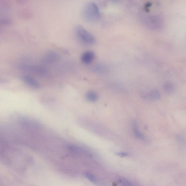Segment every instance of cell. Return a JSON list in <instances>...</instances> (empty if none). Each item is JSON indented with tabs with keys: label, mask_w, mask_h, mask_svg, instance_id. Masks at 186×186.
<instances>
[{
	"label": "cell",
	"mask_w": 186,
	"mask_h": 186,
	"mask_svg": "<svg viewBox=\"0 0 186 186\" xmlns=\"http://www.w3.org/2000/svg\"><path fill=\"white\" fill-rule=\"evenodd\" d=\"M74 34L80 43L84 45L91 46L96 43V39L94 35L84 28L81 26L77 25L74 29Z\"/></svg>",
	"instance_id": "obj_1"
},
{
	"label": "cell",
	"mask_w": 186,
	"mask_h": 186,
	"mask_svg": "<svg viewBox=\"0 0 186 186\" xmlns=\"http://www.w3.org/2000/svg\"><path fill=\"white\" fill-rule=\"evenodd\" d=\"M81 14L83 19L89 22L97 21L100 18L99 9L94 2L87 4L84 7Z\"/></svg>",
	"instance_id": "obj_2"
},
{
	"label": "cell",
	"mask_w": 186,
	"mask_h": 186,
	"mask_svg": "<svg viewBox=\"0 0 186 186\" xmlns=\"http://www.w3.org/2000/svg\"><path fill=\"white\" fill-rule=\"evenodd\" d=\"M20 68L24 70L32 72L37 75L45 76L47 75L48 71L45 68L38 65L33 64H22Z\"/></svg>",
	"instance_id": "obj_3"
},
{
	"label": "cell",
	"mask_w": 186,
	"mask_h": 186,
	"mask_svg": "<svg viewBox=\"0 0 186 186\" xmlns=\"http://www.w3.org/2000/svg\"><path fill=\"white\" fill-rule=\"evenodd\" d=\"M21 79L22 81L29 87L35 89L40 88V85L37 80L31 76L24 75L22 76Z\"/></svg>",
	"instance_id": "obj_4"
},
{
	"label": "cell",
	"mask_w": 186,
	"mask_h": 186,
	"mask_svg": "<svg viewBox=\"0 0 186 186\" xmlns=\"http://www.w3.org/2000/svg\"><path fill=\"white\" fill-rule=\"evenodd\" d=\"M59 55L57 52L54 51H49L44 55L43 57V60L48 64H53L59 60Z\"/></svg>",
	"instance_id": "obj_5"
},
{
	"label": "cell",
	"mask_w": 186,
	"mask_h": 186,
	"mask_svg": "<svg viewBox=\"0 0 186 186\" xmlns=\"http://www.w3.org/2000/svg\"><path fill=\"white\" fill-rule=\"evenodd\" d=\"M91 69L95 73L101 75H105L108 74L109 71V67L107 65L103 63L95 64L91 68Z\"/></svg>",
	"instance_id": "obj_6"
},
{
	"label": "cell",
	"mask_w": 186,
	"mask_h": 186,
	"mask_svg": "<svg viewBox=\"0 0 186 186\" xmlns=\"http://www.w3.org/2000/svg\"><path fill=\"white\" fill-rule=\"evenodd\" d=\"M95 55L92 51H87L84 52L81 56V60L84 64H90L94 60Z\"/></svg>",
	"instance_id": "obj_7"
},
{
	"label": "cell",
	"mask_w": 186,
	"mask_h": 186,
	"mask_svg": "<svg viewBox=\"0 0 186 186\" xmlns=\"http://www.w3.org/2000/svg\"><path fill=\"white\" fill-rule=\"evenodd\" d=\"M69 149L71 151L75 152V153L81 154V155L87 156V157H91L92 156L90 152L79 146H69Z\"/></svg>",
	"instance_id": "obj_8"
},
{
	"label": "cell",
	"mask_w": 186,
	"mask_h": 186,
	"mask_svg": "<svg viewBox=\"0 0 186 186\" xmlns=\"http://www.w3.org/2000/svg\"><path fill=\"white\" fill-rule=\"evenodd\" d=\"M133 133L137 139L144 141V142H148L149 141L148 139L139 131V128H138V126H137L135 122H133Z\"/></svg>",
	"instance_id": "obj_9"
},
{
	"label": "cell",
	"mask_w": 186,
	"mask_h": 186,
	"mask_svg": "<svg viewBox=\"0 0 186 186\" xmlns=\"http://www.w3.org/2000/svg\"><path fill=\"white\" fill-rule=\"evenodd\" d=\"M85 98L89 102H95L98 100V95L95 91H89L85 94Z\"/></svg>",
	"instance_id": "obj_10"
},
{
	"label": "cell",
	"mask_w": 186,
	"mask_h": 186,
	"mask_svg": "<svg viewBox=\"0 0 186 186\" xmlns=\"http://www.w3.org/2000/svg\"><path fill=\"white\" fill-rule=\"evenodd\" d=\"M145 97L146 98L152 100H157L160 97L159 92L156 90H152L147 93Z\"/></svg>",
	"instance_id": "obj_11"
},
{
	"label": "cell",
	"mask_w": 186,
	"mask_h": 186,
	"mask_svg": "<svg viewBox=\"0 0 186 186\" xmlns=\"http://www.w3.org/2000/svg\"><path fill=\"white\" fill-rule=\"evenodd\" d=\"M174 85L171 83H166L164 85V90L165 92L168 93V94L172 93L174 92Z\"/></svg>",
	"instance_id": "obj_12"
},
{
	"label": "cell",
	"mask_w": 186,
	"mask_h": 186,
	"mask_svg": "<svg viewBox=\"0 0 186 186\" xmlns=\"http://www.w3.org/2000/svg\"><path fill=\"white\" fill-rule=\"evenodd\" d=\"M84 174V175L87 179L90 180V181L92 182V183H96L97 181L96 178L94 175L91 174V173L85 172Z\"/></svg>",
	"instance_id": "obj_13"
},
{
	"label": "cell",
	"mask_w": 186,
	"mask_h": 186,
	"mask_svg": "<svg viewBox=\"0 0 186 186\" xmlns=\"http://www.w3.org/2000/svg\"><path fill=\"white\" fill-rule=\"evenodd\" d=\"M119 181L121 184L123 186H132L133 185L131 181L125 178H120L119 179Z\"/></svg>",
	"instance_id": "obj_14"
},
{
	"label": "cell",
	"mask_w": 186,
	"mask_h": 186,
	"mask_svg": "<svg viewBox=\"0 0 186 186\" xmlns=\"http://www.w3.org/2000/svg\"><path fill=\"white\" fill-rule=\"evenodd\" d=\"M117 155L120 156V157H123L128 155V154L125 152H119L117 153Z\"/></svg>",
	"instance_id": "obj_15"
}]
</instances>
